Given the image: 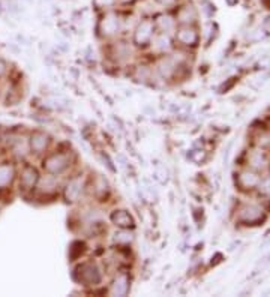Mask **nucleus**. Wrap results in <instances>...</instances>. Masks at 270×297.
Here are the masks:
<instances>
[{
    "label": "nucleus",
    "instance_id": "nucleus-4",
    "mask_svg": "<svg viewBox=\"0 0 270 297\" xmlns=\"http://www.w3.org/2000/svg\"><path fill=\"white\" fill-rule=\"evenodd\" d=\"M155 32V23L152 20H143L138 23L135 32H134V41L138 45H146L152 41Z\"/></svg>",
    "mask_w": 270,
    "mask_h": 297
},
{
    "label": "nucleus",
    "instance_id": "nucleus-5",
    "mask_svg": "<svg viewBox=\"0 0 270 297\" xmlns=\"http://www.w3.org/2000/svg\"><path fill=\"white\" fill-rule=\"evenodd\" d=\"M176 39H177V42L182 44V45L192 47V45L197 44L198 35H197V32H195L194 27H191V26H182V27L177 30V33H176Z\"/></svg>",
    "mask_w": 270,
    "mask_h": 297
},
{
    "label": "nucleus",
    "instance_id": "nucleus-13",
    "mask_svg": "<svg viewBox=\"0 0 270 297\" xmlns=\"http://www.w3.org/2000/svg\"><path fill=\"white\" fill-rule=\"evenodd\" d=\"M48 135L44 134V132H35L30 138V149L35 152V153H41L47 149L48 146Z\"/></svg>",
    "mask_w": 270,
    "mask_h": 297
},
{
    "label": "nucleus",
    "instance_id": "nucleus-21",
    "mask_svg": "<svg viewBox=\"0 0 270 297\" xmlns=\"http://www.w3.org/2000/svg\"><path fill=\"white\" fill-rule=\"evenodd\" d=\"M131 240H132V234L128 233L126 230H123L119 234H116V242H119V243H129Z\"/></svg>",
    "mask_w": 270,
    "mask_h": 297
},
{
    "label": "nucleus",
    "instance_id": "nucleus-1",
    "mask_svg": "<svg viewBox=\"0 0 270 297\" xmlns=\"http://www.w3.org/2000/svg\"><path fill=\"white\" fill-rule=\"evenodd\" d=\"M75 278L84 285H96L101 282V272L95 263H83L77 267Z\"/></svg>",
    "mask_w": 270,
    "mask_h": 297
},
{
    "label": "nucleus",
    "instance_id": "nucleus-7",
    "mask_svg": "<svg viewBox=\"0 0 270 297\" xmlns=\"http://www.w3.org/2000/svg\"><path fill=\"white\" fill-rule=\"evenodd\" d=\"M129 291V278L125 273H120L116 276L110 287V294L111 296H126Z\"/></svg>",
    "mask_w": 270,
    "mask_h": 297
},
{
    "label": "nucleus",
    "instance_id": "nucleus-9",
    "mask_svg": "<svg viewBox=\"0 0 270 297\" xmlns=\"http://www.w3.org/2000/svg\"><path fill=\"white\" fill-rule=\"evenodd\" d=\"M36 182H38V173H36V170L32 168V167L24 168V171L21 173V179H20L21 189L23 191H30V189L35 188Z\"/></svg>",
    "mask_w": 270,
    "mask_h": 297
},
{
    "label": "nucleus",
    "instance_id": "nucleus-16",
    "mask_svg": "<svg viewBox=\"0 0 270 297\" xmlns=\"http://www.w3.org/2000/svg\"><path fill=\"white\" fill-rule=\"evenodd\" d=\"M57 186H59V183H57V179H56L54 176H45V177L41 180V183H39V189H41V192H44V194H51V192H54V191L57 189Z\"/></svg>",
    "mask_w": 270,
    "mask_h": 297
},
{
    "label": "nucleus",
    "instance_id": "nucleus-8",
    "mask_svg": "<svg viewBox=\"0 0 270 297\" xmlns=\"http://www.w3.org/2000/svg\"><path fill=\"white\" fill-rule=\"evenodd\" d=\"M179 65H180V62L177 60V57L170 56V57H165V59H162V60L159 62L158 71H159V74H161L164 78H168V77H171V75L177 71Z\"/></svg>",
    "mask_w": 270,
    "mask_h": 297
},
{
    "label": "nucleus",
    "instance_id": "nucleus-2",
    "mask_svg": "<svg viewBox=\"0 0 270 297\" xmlns=\"http://www.w3.org/2000/svg\"><path fill=\"white\" fill-rule=\"evenodd\" d=\"M123 27V20L116 12H107L99 21V30L104 36H114Z\"/></svg>",
    "mask_w": 270,
    "mask_h": 297
},
{
    "label": "nucleus",
    "instance_id": "nucleus-23",
    "mask_svg": "<svg viewBox=\"0 0 270 297\" xmlns=\"http://www.w3.org/2000/svg\"><path fill=\"white\" fill-rule=\"evenodd\" d=\"M156 2L159 5H162V6H173L177 2V0H156Z\"/></svg>",
    "mask_w": 270,
    "mask_h": 297
},
{
    "label": "nucleus",
    "instance_id": "nucleus-11",
    "mask_svg": "<svg viewBox=\"0 0 270 297\" xmlns=\"http://www.w3.org/2000/svg\"><path fill=\"white\" fill-rule=\"evenodd\" d=\"M81 191H83V180H81L80 177H77V179H74V180H71V182L68 183L66 191H65V198H66L69 203H74V201L78 200Z\"/></svg>",
    "mask_w": 270,
    "mask_h": 297
},
{
    "label": "nucleus",
    "instance_id": "nucleus-20",
    "mask_svg": "<svg viewBox=\"0 0 270 297\" xmlns=\"http://www.w3.org/2000/svg\"><path fill=\"white\" fill-rule=\"evenodd\" d=\"M117 0H93V5L98 8V9H108L111 8Z\"/></svg>",
    "mask_w": 270,
    "mask_h": 297
},
{
    "label": "nucleus",
    "instance_id": "nucleus-19",
    "mask_svg": "<svg viewBox=\"0 0 270 297\" xmlns=\"http://www.w3.org/2000/svg\"><path fill=\"white\" fill-rule=\"evenodd\" d=\"M114 53V56H116V59L117 60H123V59H128V56H129V48H128V45L125 44V42H119L117 45H114V50H113Z\"/></svg>",
    "mask_w": 270,
    "mask_h": 297
},
{
    "label": "nucleus",
    "instance_id": "nucleus-6",
    "mask_svg": "<svg viewBox=\"0 0 270 297\" xmlns=\"http://www.w3.org/2000/svg\"><path fill=\"white\" fill-rule=\"evenodd\" d=\"M195 20H197V11L192 5H185L177 11L176 21L180 26H191L195 23Z\"/></svg>",
    "mask_w": 270,
    "mask_h": 297
},
{
    "label": "nucleus",
    "instance_id": "nucleus-18",
    "mask_svg": "<svg viewBox=\"0 0 270 297\" xmlns=\"http://www.w3.org/2000/svg\"><path fill=\"white\" fill-rule=\"evenodd\" d=\"M153 48L156 51H165L170 48V38L167 33H159L155 39H153Z\"/></svg>",
    "mask_w": 270,
    "mask_h": 297
},
{
    "label": "nucleus",
    "instance_id": "nucleus-24",
    "mask_svg": "<svg viewBox=\"0 0 270 297\" xmlns=\"http://www.w3.org/2000/svg\"><path fill=\"white\" fill-rule=\"evenodd\" d=\"M5 71H6V65H5V63H3L2 60H0V75H2V74H3Z\"/></svg>",
    "mask_w": 270,
    "mask_h": 297
},
{
    "label": "nucleus",
    "instance_id": "nucleus-17",
    "mask_svg": "<svg viewBox=\"0 0 270 297\" xmlns=\"http://www.w3.org/2000/svg\"><path fill=\"white\" fill-rule=\"evenodd\" d=\"M14 177V168L11 165H0V188H5L11 183Z\"/></svg>",
    "mask_w": 270,
    "mask_h": 297
},
{
    "label": "nucleus",
    "instance_id": "nucleus-3",
    "mask_svg": "<svg viewBox=\"0 0 270 297\" xmlns=\"http://www.w3.org/2000/svg\"><path fill=\"white\" fill-rule=\"evenodd\" d=\"M69 153H53L44 161V168L50 174H59L69 167Z\"/></svg>",
    "mask_w": 270,
    "mask_h": 297
},
{
    "label": "nucleus",
    "instance_id": "nucleus-22",
    "mask_svg": "<svg viewBox=\"0 0 270 297\" xmlns=\"http://www.w3.org/2000/svg\"><path fill=\"white\" fill-rule=\"evenodd\" d=\"M260 189L264 192V194H267V195H270V180H266V182H260Z\"/></svg>",
    "mask_w": 270,
    "mask_h": 297
},
{
    "label": "nucleus",
    "instance_id": "nucleus-14",
    "mask_svg": "<svg viewBox=\"0 0 270 297\" xmlns=\"http://www.w3.org/2000/svg\"><path fill=\"white\" fill-rule=\"evenodd\" d=\"M155 27H158L162 33H168L176 27V20L170 15H159L155 21Z\"/></svg>",
    "mask_w": 270,
    "mask_h": 297
},
{
    "label": "nucleus",
    "instance_id": "nucleus-10",
    "mask_svg": "<svg viewBox=\"0 0 270 297\" xmlns=\"http://www.w3.org/2000/svg\"><path fill=\"white\" fill-rule=\"evenodd\" d=\"M239 218L243 221V222H257L263 218V213H261V209L249 204V206H243L240 209V213H239Z\"/></svg>",
    "mask_w": 270,
    "mask_h": 297
},
{
    "label": "nucleus",
    "instance_id": "nucleus-12",
    "mask_svg": "<svg viewBox=\"0 0 270 297\" xmlns=\"http://www.w3.org/2000/svg\"><path fill=\"white\" fill-rule=\"evenodd\" d=\"M111 221H113V224H116V225L120 227L122 230H126V228L132 227V224H134L132 216H131L126 210H116V212L111 215Z\"/></svg>",
    "mask_w": 270,
    "mask_h": 297
},
{
    "label": "nucleus",
    "instance_id": "nucleus-25",
    "mask_svg": "<svg viewBox=\"0 0 270 297\" xmlns=\"http://www.w3.org/2000/svg\"><path fill=\"white\" fill-rule=\"evenodd\" d=\"M122 3H131V2H134V0H120Z\"/></svg>",
    "mask_w": 270,
    "mask_h": 297
},
{
    "label": "nucleus",
    "instance_id": "nucleus-15",
    "mask_svg": "<svg viewBox=\"0 0 270 297\" xmlns=\"http://www.w3.org/2000/svg\"><path fill=\"white\" fill-rule=\"evenodd\" d=\"M239 183L243 186V188H254L257 185H260V177L254 173H249V171H245L240 174V179H239Z\"/></svg>",
    "mask_w": 270,
    "mask_h": 297
}]
</instances>
